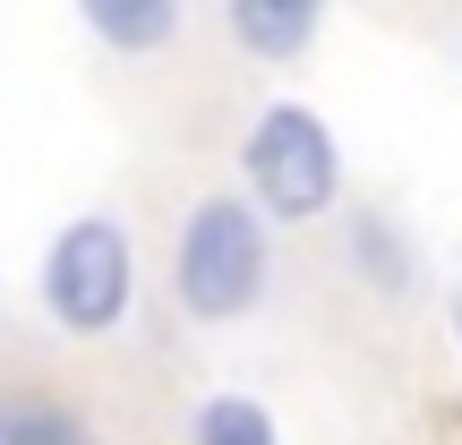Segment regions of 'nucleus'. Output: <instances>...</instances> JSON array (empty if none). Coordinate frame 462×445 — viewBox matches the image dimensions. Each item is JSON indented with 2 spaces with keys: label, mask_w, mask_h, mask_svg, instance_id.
I'll list each match as a JSON object with an SVG mask.
<instances>
[{
  "label": "nucleus",
  "mask_w": 462,
  "mask_h": 445,
  "mask_svg": "<svg viewBox=\"0 0 462 445\" xmlns=\"http://www.w3.org/2000/svg\"><path fill=\"white\" fill-rule=\"evenodd\" d=\"M198 445H274V420H265L248 394H215L198 412Z\"/></svg>",
  "instance_id": "nucleus-6"
},
{
  "label": "nucleus",
  "mask_w": 462,
  "mask_h": 445,
  "mask_svg": "<svg viewBox=\"0 0 462 445\" xmlns=\"http://www.w3.org/2000/svg\"><path fill=\"white\" fill-rule=\"evenodd\" d=\"M248 189H257L265 215H282V223H309V215L334 206L343 154H334L326 120H317L309 103H274V112L257 120V137H248Z\"/></svg>",
  "instance_id": "nucleus-2"
},
{
  "label": "nucleus",
  "mask_w": 462,
  "mask_h": 445,
  "mask_svg": "<svg viewBox=\"0 0 462 445\" xmlns=\"http://www.w3.org/2000/svg\"><path fill=\"white\" fill-rule=\"evenodd\" d=\"M129 283H137L129 231L103 223V215L69 223L60 240H51V257H43V300H51V317H60L69 334H112L120 317H129Z\"/></svg>",
  "instance_id": "nucleus-3"
},
{
  "label": "nucleus",
  "mask_w": 462,
  "mask_h": 445,
  "mask_svg": "<svg viewBox=\"0 0 462 445\" xmlns=\"http://www.w3.org/2000/svg\"><path fill=\"white\" fill-rule=\"evenodd\" d=\"M265 223L248 215L240 198H206L198 215H189L180 231V300L198 317H240V309H257V292H265Z\"/></svg>",
  "instance_id": "nucleus-1"
},
{
  "label": "nucleus",
  "mask_w": 462,
  "mask_h": 445,
  "mask_svg": "<svg viewBox=\"0 0 462 445\" xmlns=\"http://www.w3.org/2000/svg\"><path fill=\"white\" fill-rule=\"evenodd\" d=\"M317 17H326V0H231V26L257 60H300Z\"/></svg>",
  "instance_id": "nucleus-4"
},
{
  "label": "nucleus",
  "mask_w": 462,
  "mask_h": 445,
  "mask_svg": "<svg viewBox=\"0 0 462 445\" xmlns=\"http://www.w3.org/2000/svg\"><path fill=\"white\" fill-rule=\"evenodd\" d=\"M78 17L112 51H154V43L180 34V0H78Z\"/></svg>",
  "instance_id": "nucleus-5"
},
{
  "label": "nucleus",
  "mask_w": 462,
  "mask_h": 445,
  "mask_svg": "<svg viewBox=\"0 0 462 445\" xmlns=\"http://www.w3.org/2000/svg\"><path fill=\"white\" fill-rule=\"evenodd\" d=\"M454 343H462V292H454Z\"/></svg>",
  "instance_id": "nucleus-7"
}]
</instances>
